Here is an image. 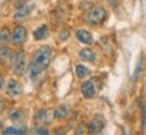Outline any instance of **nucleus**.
I'll use <instances>...</instances> for the list:
<instances>
[{
  "label": "nucleus",
  "instance_id": "nucleus-1",
  "mask_svg": "<svg viewBox=\"0 0 146 135\" xmlns=\"http://www.w3.org/2000/svg\"><path fill=\"white\" fill-rule=\"evenodd\" d=\"M52 57H53V50L52 47L47 46V45L41 46L33 54L30 64H29V69H27L30 80H35L39 74H42L46 70L47 66L50 65Z\"/></svg>",
  "mask_w": 146,
  "mask_h": 135
},
{
  "label": "nucleus",
  "instance_id": "nucleus-2",
  "mask_svg": "<svg viewBox=\"0 0 146 135\" xmlns=\"http://www.w3.org/2000/svg\"><path fill=\"white\" fill-rule=\"evenodd\" d=\"M107 14L108 12L104 7H94L88 12H85L84 22L91 26H99L102 23H104V21L107 19Z\"/></svg>",
  "mask_w": 146,
  "mask_h": 135
},
{
  "label": "nucleus",
  "instance_id": "nucleus-3",
  "mask_svg": "<svg viewBox=\"0 0 146 135\" xmlns=\"http://www.w3.org/2000/svg\"><path fill=\"white\" fill-rule=\"evenodd\" d=\"M26 65H27V60H26V52L18 49L12 57H11V69L14 74L16 76H23L26 72Z\"/></svg>",
  "mask_w": 146,
  "mask_h": 135
},
{
  "label": "nucleus",
  "instance_id": "nucleus-4",
  "mask_svg": "<svg viewBox=\"0 0 146 135\" xmlns=\"http://www.w3.org/2000/svg\"><path fill=\"white\" fill-rule=\"evenodd\" d=\"M27 38V30L25 26H16L11 32V42L15 46H22Z\"/></svg>",
  "mask_w": 146,
  "mask_h": 135
},
{
  "label": "nucleus",
  "instance_id": "nucleus-5",
  "mask_svg": "<svg viewBox=\"0 0 146 135\" xmlns=\"http://www.w3.org/2000/svg\"><path fill=\"white\" fill-rule=\"evenodd\" d=\"M96 91L98 88H96V84L94 83V80H87L80 87V92L85 99H94L96 96Z\"/></svg>",
  "mask_w": 146,
  "mask_h": 135
},
{
  "label": "nucleus",
  "instance_id": "nucleus-6",
  "mask_svg": "<svg viewBox=\"0 0 146 135\" xmlns=\"http://www.w3.org/2000/svg\"><path fill=\"white\" fill-rule=\"evenodd\" d=\"M31 8H33L31 5L25 4L23 1L18 3V4H16L15 14H14V19H15V21H23V19H26L27 16L30 15V12H31Z\"/></svg>",
  "mask_w": 146,
  "mask_h": 135
},
{
  "label": "nucleus",
  "instance_id": "nucleus-7",
  "mask_svg": "<svg viewBox=\"0 0 146 135\" xmlns=\"http://www.w3.org/2000/svg\"><path fill=\"white\" fill-rule=\"evenodd\" d=\"M5 92L8 96L11 97H18L22 95V85L19 84L18 80L15 78H10L8 83H7V87H5Z\"/></svg>",
  "mask_w": 146,
  "mask_h": 135
},
{
  "label": "nucleus",
  "instance_id": "nucleus-8",
  "mask_svg": "<svg viewBox=\"0 0 146 135\" xmlns=\"http://www.w3.org/2000/svg\"><path fill=\"white\" fill-rule=\"evenodd\" d=\"M52 115H53V112H50L49 109H41V111L35 112V115H34V122L39 126L50 124V122H52Z\"/></svg>",
  "mask_w": 146,
  "mask_h": 135
},
{
  "label": "nucleus",
  "instance_id": "nucleus-9",
  "mask_svg": "<svg viewBox=\"0 0 146 135\" xmlns=\"http://www.w3.org/2000/svg\"><path fill=\"white\" fill-rule=\"evenodd\" d=\"M76 38L78 42H81L84 45H91L94 42V36H92L91 31L85 30V28H78L76 31Z\"/></svg>",
  "mask_w": 146,
  "mask_h": 135
},
{
  "label": "nucleus",
  "instance_id": "nucleus-10",
  "mask_svg": "<svg viewBox=\"0 0 146 135\" xmlns=\"http://www.w3.org/2000/svg\"><path fill=\"white\" fill-rule=\"evenodd\" d=\"M78 57H80V60L87 61V62H95V61H96V54H95V52L92 49H89V47L81 49V50L78 52Z\"/></svg>",
  "mask_w": 146,
  "mask_h": 135
},
{
  "label": "nucleus",
  "instance_id": "nucleus-11",
  "mask_svg": "<svg viewBox=\"0 0 146 135\" xmlns=\"http://www.w3.org/2000/svg\"><path fill=\"white\" fill-rule=\"evenodd\" d=\"M103 128H104V123L98 119L91 120L88 124H87V131H88L89 134H99V132H102Z\"/></svg>",
  "mask_w": 146,
  "mask_h": 135
},
{
  "label": "nucleus",
  "instance_id": "nucleus-12",
  "mask_svg": "<svg viewBox=\"0 0 146 135\" xmlns=\"http://www.w3.org/2000/svg\"><path fill=\"white\" fill-rule=\"evenodd\" d=\"M69 112H70V108H69L68 105L61 104V105H58L57 108L53 111V116L57 120H64L69 115Z\"/></svg>",
  "mask_w": 146,
  "mask_h": 135
},
{
  "label": "nucleus",
  "instance_id": "nucleus-13",
  "mask_svg": "<svg viewBox=\"0 0 146 135\" xmlns=\"http://www.w3.org/2000/svg\"><path fill=\"white\" fill-rule=\"evenodd\" d=\"M11 57H12V50L8 47V45H1V47H0V64L5 65L7 62H10Z\"/></svg>",
  "mask_w": 146,
  "mask_h": 135
},
{
  "label": "nucleus",
  "instance_id": "nucleus-14",
  "mask_svg": "<svg viewBox=\"0 0 146 135\" xmlns=\"http://www.w3.org/2000/svg\"><path fill=\"white\" fill-rule=\"evenodd\" d=\"M34 39L35 41H42V39H46L47 35H49V28H47L46 24H41V26L34 31Z\"/></svg>",
  "mask_w": 146,
  "mask_h": 135
},
{
  "label": "nucleus",
  "instance_id": "nucleus-15",
  "mask_svg": "<svg viewBox=\"0 0 146 135\" xmlns=\"http://www.w3.org/2000/svg\"><path fill=\"white\" fill-rule=\"evenodd\" d=\"M89 74V69L85 65H83V64H77L76 65V76H77L78 78H85Z\"/></svg>",
  "mask_w": 146,
  "mask_h": 135
},
{
  "label": "nucleus",
  "instance_id": "nucleus-16",
  "mask_svg": "<svg viewBox=\"0 0 146 135\" xmlns=\"http://www.w3.org/2000/svg\"><path fill=\"white\" fill-rule=\"evenodd\" d=\"M11 41V32L7 27H3L0 30V45H7Z\"/></svg>",
  "mask_w": 146,
  "mask_h": 135
},
{
  "label": "nucleus",
  "instance_id": "nucleus-17",
  "mask_svg": "<svg viewBox=\"0 0 146 135\" xmlns=\"http://www.w3.org/2000/svg\"><path fill=\"white\" fill-rule=\"evenodd\" d=\"M26 128H18V127H8L3 131V134L5 135H12V134H25Z\"/></svg>",
  "mask_w": 146,
  "mask_h": 135
},
{
  "label": "nucleus",
  "instance_id": "nucleus-18",
  "mask_svg": "<svg viewBox=\"0 0 146 135\" xmlns=\"http://www.w3.org/2000/svg\"><path fill=\"white\" fill-rule=\"evenodd\" d=\"M22 118H23V111H21V109L12 111L10 114V119L12 120V122H21Z\"/></svg>",
  "mask_w": 146,
  "mask_h": 135
},
{
  "label": "nucleus",
  "instance_id": "nucleus-19",
  "mask_svg": "<svg viewBox=\"0 0 146 135\" xmlns=\"http://www.w3.org/2000/svg\"><path fill=\"white\" fill-rule=\"evenodd\" d=\"M139 107H141V112H142V130H146V107L142 103H139Z\"/></svg>",
  "mask_w": 146,
  "mask_h": 135
},
{
  "label": "nucleus",
  "instance_id": "nucleus-20",
  "mask_svg": "<svg viewBox=\"0 0 146 135\" xmlns=\"http://www.w3.org/2000/svg\"><path fill=\"white\" fill-rule=\"evenodd\" d=\"M141 69H142V60H139V61H138V65H137V68H135V72H134V74H133V81H137V78H138V76H139Z\"/></svg>",
  "mask_w": 146,
  "mask_h": 135
},
{
  "label": "nucleus",
  "instance_id": "nucleus-21",
  "mask_svg": "<svg viewBox=\"0 0 146 135\" xmlns=\"http://www.w3.org/2000/svg\"><path fill=\"white\" fill-rule=\"evenodd\" d=\"M33 132L34 134H42V135H46V134H49V131H47V128H45V127H35L34 130H33Z\"/></svg>",
  "mask_w": 146,
  "mask_h": 135
},
{
  "label": "nucleus",
  "instance_id": "nucleus-22",
  "mask_svg": "<svg viewBox=\"0 0 146 135\" xmlns=\"http://www.w3.org/2000/svg\"><path fill=\"white\" fill-rule=\"evenodd\" d=\"M69 38V31L68 30H62V31L60 32V39L61 41H66Z\"/></svg>",
  "mask_w": 146,
  "mask_h": 135
},
{
  "label": "nucleus",
  "instance_id": "nucleus-23",
  "mask_svg": "<svg viewBox=\"0 0 146 135\" xmlns=\"http://www.w3.org/2000/svg\"><path fill=\"white\" fill-rule=\"evenodd\" d=\"M85 131H87V127H85L83 123H80V124L77 126V128H76V134H81V132L84 134Z\"/></svg>",
  "mask_w": 146,
  "mask_h": 135
},
{
  "label": "nucleus",
  "instance_id": "nucleus-24",
  "mask_svg": "<svg viewBox=\"0 0 146 135\" xmlns=\"http://www.w3.org/2000/svg\"><path fill=\"white\" fill-rule=\"evenodd\" d=\"M4 76H3V74H1V73H0V91H1V89H3V87H4Z\"/></svg>",
  "mask_w": 146,
  "mask_h": 135
},
{
  "label": "nucleus",
  "instance_id": "nucleus-25",
  "mask_svg": "<svg viewBox=\"0 0 146 135\" xmlns=\"http://www.w3.org/2000/svg\"><path fill=\"white\" fill-rule=\"evenodd\" d=\"M1 128H3V120L0 119V130H1Z\"/></svg>",
  "mask_w": 146,
  "mask_h": 135
},
{
  "label": "nucleus",
  "instance_id": "nucleus-26",
  "mask_svg": "<svg viewBox=\"0 0 146 135\" xmlns=\"http://www.w3.org/2000/svg\"><path fill=\"white\" fill-rule=\"evenodd\" d=\"M21 1H23V3H26V1H29V0H21Z\"/></svg>",
  "mask_w": 146,
  "mask_h": 135
}]
</instances>
